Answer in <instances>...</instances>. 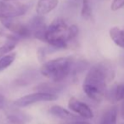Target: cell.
<instances>
[{
  "mask_svg": "<svg viewBox=\"0 0 124 124\" xmlns=\"http://www.w3.org/2000/svg\"><path fill=\"white\" fill-rule=\"evenodd\" d=\"M115 76V71L110 64L100 62L88 70L83 83V90L88 97L100 102L105 95L106 85Z\"/></svg>",
  "mask_w": 124,
  "mask_h": 124,
  "instance_id": "cell-1",
  "label": "cell"
},
{
  "mask_svg": "<svg viewBox=\"0 0 124 124\" xmlns=\"http://www.w3.org/2000/svg\"><path fill=\"white\" fill-rule=\"evenodd\" d=\"M79 30L76 25H68L62 19L54 20L47 27L45 32V42L58 49H64L68 42L76 37Z\"/></svg>",
  "mask_w": 124,
  "mask_h": 124,
  "instance_id": "cell-2",
  "label": "cell"
},
{
  "mask_svg": "<svg viewBox=\"0 0 124 124\" xmlns=\"http://www.w3.org/2000/svg\"><path fill=\"white\" fill-rule=\"evenodd\" d=\"M74 59L71 57H62L47 61L41 67L40 72L53 82L60 83L71 73Z\"/></svg>",
  "mask_w": 124,
  "mask_h": 124,
  "instance_id": "cell-3",
  "label": "cell"
},
{
  "mask_svg": "<svg viewBox=\"0 0 124 124\" xmlns=\"http://www.w3.org/2000/svg\"><path fill=\"white\" fill-rule=\"evenodd\" d=\"M28 10V5L16 0L0 2V19H15L24 15Z\"/></svg>",
  "mask_w": 124,
  "mask_h": 124,
  "instance_id": "cell-4",
  "label": "cell"
},
{
  "mask_svg": "<svg viewBox=\"0 0 124 124\" xmlns=\"http://www.w3.org/2000/svg\"><path fill=\"white\" fill-rule=\"evenodd\" d=\"M58 99L56 94L48 93V92L37 91L29 95H24L14 101V105L18 107H26L31 105L36 104L38 102H46V101H53Z\"/></svg>",
  "mask_w": 124,
  "mask_h": 124,
  "instance_id": "cell-5",
  "label": "cell"
},
{
  "mask_svg": "<svg viewBox=\"0 0 124 124\" xmlns=\"http://www.w3.org/2000/svg\"><path fill=\"white\" fill-rule=\"evenodd\" d=\"M0 22L3 25V27L9 30L12 34L16 35L20 38H27L32 36L28 25H24V24L20 23V22L17 21V20H15L14 19L1 18L0 19Z\"/></svg>",
  "mask_w": 124,
  "mask_h": 124,
  "instance_id": "cell-6",
  "label": "cell"
},
{
  "mask_svg": "<svg viewBox=\"0 0 124 124\" xmlns=\"http://www.w3.org/2000/svg\"><path fill=\"white\" fill-rule=\"evenodd\" d=\"M68 107L71 111L78 114L83 118L86 119H91L94 117V113L92 109L84 102L78 101L75 97H71L68 101Z\"/></svg>",
  "mask_w": 124,
  "mask_h": 124,
  "instance_id": "cell-7",
  "label": "cell"
},
{
  "mask_svg": "<svg viewBox=\"0 0 124 124\" xmlns=\"http://www.w3.org/2000/svg\"><path fill=\"white\" fill-rule=\"evenodd\" d=\"M28 27L30 28L31 34L35 38L45 42V32L47 30V25L42 15H38L35 16L29 22Z\"/></svg>",
  "mask_w": 124,
  "mask_h": 124,
  "instance_id": "cell-8",
  "label": "cell"
},
{
  "mask_svg": "<svg viewBox=\"0 0 124 124\" xmlns=\"http://www.w3.org/2000/svg\"><path fill=\"white\" fill-rule=\"evenodd\" d=\"M49 113L55 117L59 118V119L66 120L67 122L78 120L81 118L80 116H77V115L67 111L66 108L58 106V105H55V106H51L49 109Z\"/></svg>",
  "mask_w": 124,
  "mask_h": 124,
  "instance_id": "cell-9",
  "label": "cell"
},
{
  "mask_svg": "<svg viewBox=\"0 0 124 124\" xmlns=\"http://www.w3.org/2000/svg\"><path fill=\"white\" fill-rule=\"evenodd\" d=\"M59 0H38L36 6L38 15H43L48 14L57 7Z\"/></svg>",
  "mask_w": 124,
  "mask_h": 124,
  "instance_id": "cell-10",
  "label": "cell"
},
{
  "mask_svg": "<svg viewBox=\"0 0 124 124\" xmlns=\"http://www.w3.org/2000/svg\"><path fill=\"white\" fill-rule=\"evenodd\" d=\"M118 108L116 106H112L106 110L100 118L99 124H116L117 122Z\"/></svg>",
  "mask_w": 124,
  "mask_h": 124,
  "instance_id": "cell-11",
  "label": "cell"
},
{
  "mask_svg": "<svg viewBox=\"0 0 124 124\" xmlns=\"http://www.w3.org/2000/svg\"><path fill=\"white\" fill-rule=\"evenodd\" d=\"M109 33L113 42L116 46L124 48V30L119 27H112Z\"/></svg>",
  "mask_w": 124,
  "mask_h": 124,
  "instance_id": "cell-12",
  "label": "cell"
},
{
  "mask_svg": "<svg viewBox=\"0 0 124 124\" xmlns=\"http://www.w3.org/2000/svg\"><path fill=\"white\" fill-rule=\"evenodd\" d=\"M35 90H37L38 91L55 94L62 90V86L60 85H59L58 83H56V82H53V83H43L38 85L35 88Z\"/></svg>",
  "mask_w": 124,
  "mask_h": 124,
  "instance_id": "cell-13",
  "label": "cell"
},
{
  "mask_svg": "<svg viewBox=\"0 0 124 124\" xmlns=\"http://www.w3.org/2000/svg\"><path fill=\"white\" fill-rule=\"evenodd\" d=\"M15 57H16V53L15 52L8 53L3 56V57H2L0 58V72L8 69L15 62Z\"/></svg>",
  "mask_w": 124,
  "mask_h": 124,
  "instance_id": "cell-14",
  "label": "cell"
},
{
  "mask_svg": "<svg viewBox=\"0 0 124 124\" xmlns=\"http://www.w3.org/2000/svg\"><path fill=\"white\" fill-rule=\"evenodd\" d=\"M81 15L86 20H88L92 18V8L88 0H83Z\"/></svg>",
  "mask_w": 124,
  "mask_h": 124,
  "instance_id": "cell-15",
  "label": "cell"
},
{
  "mask_svg": "<svg viewBox=\"0 0 124 124\" xmlns=\"http://www.w3.org/2000/svg\"><path fill=\"white\" fill-rule=\"evenodd\" d=\"M15 43H16V41L8 40V41H7L6 43L2 45V46H0V58H1L2 57H3L4 55H6V54L11 52L12 51L15 49Z\"/></svg>",
  "mask_w": 124,
  "mask_h": 124,
  "instance_id": "cell-16",
  "label": "cell"
},
{
  "mask_svg": "<svg viewBox=\"0 0 124 124\" xmlns=\"http://www.w3.org/2000/svg\"><path fill=\"white\" fill-rule=\"evenodd\" d=\"M114 97L116 101L124 100V82L116 85L114 91Z\"/></svg>",
  "mask_w": 124,
  "mask_h": 124,
  "instance_id": "cell-17",
  "label": "cell"
},
{
  "mask_svg": "<svg viewBox=\"0 0 124 124\" xmlns=\"http://www.w3.org/2000/svg\"><path fill=\"white\" fill-rule=\"evenodd\" d=\"M124 6V0H113L111 5L112 11H116Z\"/></svg>",
  "mask_w": 124,
  "mask_h": 124,
  "instance_id": "cell-18",
  "label": "cell"
},
{
  "mask_svg": "<svg viewBox=\"0 0 124 124\" xmlns=\"http://www.w3.org/2000/svg\"><path fill=\"white\" fill-rule=\"evenodd\" d=\"M6 106V98L0 94V109H3Z\"/></svg>",
  "mask_w": 124,
  "mask_h": 124,
  "instance_id": "cell-19",
  "label": "cell"
},
{
  "mask_svg": "<svg viewBox=\"0 0 124 124\" xmlns=\"http://www.w3.org/2000/svg\"><path fill=\"white\" fill-rule=\"evenodd\" d=\"M67 124H91V123H88V122L82 121V120L78 119V120H74V121L67 122Z\"/></svg>",
  "mask_w": 124,
  "mask_h": 124,
  "instance_id": "cell-20",
  "label": "cell"
},
{
  "mask_svg": "<svg viewBox=\"0 0 124 124\" xmlns=\"http://www.w3.org/2000/svg\"><path fill=\"white\" fill-rule=\"evenodd\" d=\"M121 113H122V116L124 119V100H123V105H122V108H121Z\"/></svg>",
  "mask_w": 124,
  "mask_h": 124,
  "instance_id": "cell-21",
  "label": "cell"
},
{
  "mask_svg": "<svg viewBox=\"0 0 124 124\" xmlns=\"http://www.w3.org/2000/svg\"><path fill=\"white\" fill-rule=\"evenodd\" d=\"M3 1H11V0H3Z\"/></svg>",
  "mask_w": 124,
  "mask_h": 124,
  "instance_id": "cell-22",
  "label": "cell"
}]
</instances>
